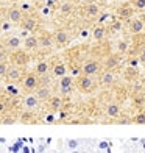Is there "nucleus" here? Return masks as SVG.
<instances>
[{
  "label": "nucleus",
  "mask_w": 145,
  "mask_h": 153,
  "mask_svg": "<svg viewBox=\"0 0 145 153\" xmlns=\"http://www.w3.org/2000/svg\"><path fill=\"white\" fill-rule=\"evenodd\" d=\"M52 75L55 78H63V76L67 75V66L64 61H56L52 66Z\"/></svg>",
  "instance_id": "obj_13"
},
{
  "label": "nucleus",
  "mask_w": 145,
  "mask_h": 153,
  "mask_svg": "<svg viewBox=\"0 0 145 153\" xmlns=\"http://www.w3.org/2000/svg\"><path fill=\"white\" fill-rule=\"evenodd\" d=\"M144 92H145V91H144Z\"/></svg>",
  "instance_id": "obj_48"
},
{
  "label": "nucleus",
  "mask_w": 145,
  "mask_h": 153,
  "mask_svg": "<svg viewBox=\"0 0 145 153\" xmlns=\"http://www.w3.org/2000/svg\"><path fill=\"white\" fill-rule=\"evenodd\" d=\"M39 39V47H42V48H52L53 44H55V39H53V34L50 33H47V31H42L38 36Z\"/></svg>",
  "instance_id": "obj_16"
},
{
  "label": "nucleus",
  "mask_w": 145,
  "mask_h": 153,
  "mask_svg": "<svg viewBox=\"0 0 145 153\" xmlns=\"http://www.w3.org/2000/svg\"><path fill=\"white\" fill-rule=\"evenodd\" d=\"M97 147H98V150L101 152V150H109V142L108 141H100L98 144H97Z\"/></svg>",
  "instance_id": "obj_34"
},
{
  "label": "nucleus",
  "mask_w": 145,
  "mask_h": 153,
  "mask_svg": "<svg viewBox=\"0 0 145 153\" xmlns=\"http://www.w3.org/2000/svg\"><path fill=\"white\" fill-rule=\"evenodd\" d=\"M45 120H47V122H53V120H55V116H53V114H48V116L45 117Z\"/></svg>",
  "instance_id": "obj_38"
},
{
  "label": "nucleus",
  "mask_w": 145,
  "mask_h": 153,
  "mask_svg": "<svg viewBox=\"0 0 145 153\" xmlns=\"http://www.w3.org/2000/svg\"><path fill=\"white\" fill-rule=\"evenodd\" d=\"M122 114V108L117 102H111L109 105L106 106V116L111 117V119H117V117H120Z\"/></svg>",
  "instance_id": "obj_17"
},
{
  "label": "nucleus",
  "mask_w": 145,
  "mask_h": 153,
  "mask_svg": "<svg viewBox=\"0 0 145 153\" xmlns=\"http://www.w3.org/2000/svg\"><path fill=\"white\" fill-rule=\"evenodd\" d=\"M108 36V27H105L103 24L97 25L95 28L92 30V39L95 42H101V41H105Z\"/></svg>",
  "instance_id": "obj_14"
},
{
  "label": "nucleus",
  "mask_w": 145,
  "mask_h": 153,
  "mask_svg": "<svg viewBox=\"0 0 145 153\" xmlns=\"http://www.w3.org/2000/svg\"><path fill=\"white\" fill-rule=\"evenodd\" d=\"M128 30L131 34H142L145 30V24L141 17H131L128 20Z\"/></svg>",
  "instance_id": "obj_9"
},
{
  "label": "nucleus",
  "mask_w": 145,
  "mask_h": 153,
  "mask_svg": "<svg viewBox=\"0 0 145 153\" xmlns=\"http://www.w3.org/2000/svg\"><path fill=\"white\" fill-rule=\"evenodd\" d=\"M83 152H84V150H81V149H78V150H72L70 153H83Z\"/></svg>",
  "instance_id": "obj_41"
},
{
  "label": "nucleus",
  "mask_w": 145,
  "mask_h": 153,
  "mask_svg": "<svg viewBox=\"0 0 145 153\" xmlns=\"http://www.w3.org/2000/svg\"><path fill=\"white\" fill-rule=\"evenodd\" d=\"M11 59H13V64H14V66H19V67L25 69L27 66L30 64L31 56H30V53H28V52H25V50H20V48H19V50H16L14 53H13Z\"/></svg>",
  "instance_id": "obj_5"
},
{
  "label": "nucleus",
  "mask_w": 145,
  "mask_h": 153,
  "mask_svg": "<svg viewBox=\"0 0 145 153\" xmlns=\"http://www.w3.org/2000/svg\"><path fill=\"white\" fill-rule=\"evenodd\" d=\"M61 105H63V100H61L59 95H52L50 99H48V108L52 111H58L61 108Z\"/></svg>",
  "instance_id": "obj_21"
},
{
  "label": "nucleus",
  "mask_w": 145,
  "mask_h": 153,
  "mask_svg": "<svg viewBox=\"0 0 145 153\" xmlns=\"http://www.w3.org/2000/svg\"><path fill=\"white\" fill-rule=\"evenodd\" d=\"M53 39H55V44L58 47H66L70 42V34H69V31L64 30V28H58L53 33Z\"/></svg>",
  "instance_id": "obj_8"
},
{
  "label": "nucleus",
  "mask_w": 145,
  "mask_h": 153,
  "mask_svg": "<svg viewBox=\"0 0 145 153\" xmlns=\"http://www.w3.org/2000/svg\"><path fill=\"white\" fill-rule=\"evenodd\" d=\"M139 61L142 62V64H145V45L142 47V50H141V53H139Z\"/></svg>",
  "instance_id": "obj_35"
},
{
  "label": "nucleus",
  "mask_w": 145,
  "mask_h": 153,
  "mask_svg": "<svg viewBox=\"0 0 145 153\" xmlns=\"http://www.w3.org/2000/svg\"><path fill=\"white\" fill-rule=\"evenodd\" d=\"M6 142V139L5 137H0V144H5Z\"/></svg>",
  "instance_id": "obj_43"
},
{
  "label": "nucleus",
  "mask_w": 145,
  "mask_h": 153,
  "mask_svg": "<svg viewBox=\"0 0 145 153\" xmlns=\"http://www.w3.org/2000/svg\"><path fill=\"white\" fill-rule=\"evenodd\" d=\"M22 83V89L24 91H36L39 88V75L36 72H27L24 80L20 81Z\"/></svg>",
  "instance_id": "obj_4"
},
{
  "label": "nucleus",
  "mask_w": 145,
  "mask_h": 153,
  "mask_svg": "<svg viewBox=\"0 0 145 153\" xmlns=\"http://www.w3.org/2000/svg\"><path fill=\"white\" fill-rule=\"evenodd\" d=\"M117 80L114 71H103L100 72V83L103 86H112Z\"/></svg>",
  "instance_id": "obj_15"
},
{
  "label": "nucleus",
  "mask_w": 145,
  "mask_h": 153,
  "mask_svg": "<svg viewBox=\"0 0 145 153\" xmlns=\"http://www.w3.org/2000/svg\"><path fill=\"white\" fill-rule=\"evenodd\" d=\"M50 71V61H38L36 66H34V72L39 76H44Z\"/></svg>",
  "instance_id": "obj_20"
},
{
  "label": "nucleus",
  "mask_w": 145,
  "mask_h": 153,
  "mask_svg": "<svg viewBox=\"0 0 145 153\" xmlns=\"http://www.w3.org/2000/svg\"><path fill=\"white\" fill-rule=\"evenodd\" d=\"M10 66L11 64L8 62V59L3 61V62H0V78H5V76H6V72H8Z\"/></svg>",
  "instance_id": "obj_29"
},
{
  "label": "nucleus",
  "mask_w": 145,
  "mask_h": 153,
  "mask_svg": "<svg viewBox=\"0 0 145 153\" xmlns=\"http://www.w3.org/2000/svg\"><path fill=\"white\" fill-rule=\"evenodd\" d=\"M5 89H6V92H8L10 95H17V94L20 92L19 89L16 88V85H10V83L6 85V88H5Z\"/></svg>",
  "instance_id": "obj_32"
},
{
  "label": "nucleus",
  "mask_w": 145,
  "mask_h": 153,
  "mask_svg": "<svg viewBox=\"0 0 145 153\" xmlns=\"http://www.w3.org/2000/svg\"><path fill=\"white\" fill-rule=\"evenodd\" d=\"M101 61H98L97 58H87L83 61V64H81V74L83 75H89V76H94L97 74H100L101 71Z\"/></svg>",
  "instance_id": "obj_1"
},
{
  "label": "nucleus",
  "mask_w": 145,
  "mask_h": 153,
  "mask_svg": "<svg viewBox=\"0 0 145 153\" xmlns=\"http://www.w3.org/2000/svg\"><path fill=\"white\" fill-rule=\"evenodd\" d=\"M38 150H39L41 153H44V150H45V144H41L39 147H38Z\"/></svg>",
  "instance_id": "obj_39"
},
{
  "label": "nucleus",
  "mask_w": 145,
  "mask_h": 153,
  "mask_svg": "<svg viewBox=\"0 0 145 153\" xmlns=\"http://www.w3.org/2000/svg\"><path fill=\"white\" fill-rule=\"evenodd\" d=\"M131 6L137 11H145V0H131Z\"/></svg>",
  "instance_id": "obj_28"
},
{
  "label": "nucleus",
  "mask_w": 145,
  "mask_h": 153,
  "mask_svg": "<svg viewBox=\"0 0 145 153\" xmlns=\"http://www.w3.org/2000/svg\"><path fill=\"white\" fill-rule=\"evenodd\" d=\"M84 16L89 17V19H95V17H100L101 14V8H100V5L98 3H95V2H87L84 5Z\"/></svg>",
  "instance_id": "obj_12"
},
{
  "label": "nucleus",
  "mask_w": 145,
  "mask_h": 153,
  "mask_svg": "<svg viewBox=\"0 0 145 153\" xmlns=\"http://www.w3.org/2000/svg\"><path fill=\"white\" fill-rule=\"evenodd\" d=\"M122 30V20H114V22L111 24V31L112 33H117V31H120Z\"/></svg>",
  "instance_id": "obj_33"
},
{
  "label": "nucleus",
  "mask_w": 145,
  "mask_h": 153,
  "mask_svg": "<svg viewBox=\"0 0 145 153\" xmlns=\"http://www.w3.org/2000/svg\"><path fill=\"white\" fill-rule=\"evenodd\" d=\"M0 94H2V91H0Z\"/></svg>",
  "instance_id": "obj_46"
},
{
  "label": "nucleus",
  "mask_w": 145,
  "mask_h": 153,
  "mask_svg": "<svg viewBox=\"0 0 145 153\" xmlns=\"http://www.w3.org/2000/svg\"><path fill=\"white\" fill-rule=\"evenodd\" d=\"M34 95H36L39 100H48V99L52 97V95H50V89H48L47 86L38 88V89H36V94H34Z\"/></svg>",
  "instance_id": "obj_23"
},
{
  "label": "nucleus",
  "mask_w": 145,
  "mask_h": 153,
  "mask_svg": "<svg viewBox=\"0 0 145 153\" xmlns=\"http://www.w3.org/2000/svg\"><path fill=\"white\" fill-rule=\"evenodd\" d=\"M133 122L137 123V125H145V113H137V114L134 116Z\"/></svg>",
  "instance_id": "obj_30"
},
{
  "label": "nucleus",
  "mask_w": 145,
  "mask_h": 153,
  "mask_svg": "<svg viewBox=\"0 0 145 153\" xmlns=\"http://www.w3.org/2000/svg\"><path fill=\"white\" fill-rule=\"evenodd\" d=\"M24 50H36L39 47V39L38 36H27L24 39Z\"/></svg>",
  "instance_id": "obj_19"
},
{
  "label": "nucleus",
  "mask_w": 145,
  "mask_h": 153,
  "mask_svg": "<svg viewBox=\"0 0 145 153\" xmlns=\"http://www.w3.org/2000/svg\"><path fill=\"white\" fill-rule=\"evenodd\" d=\"M73 86V76L70 75H66L63 78H59V91L61 89H69Z\"/></svg>",
  "instance_id": "obj_24"
},
{
  "label": "nucleus",
  "mask_w": 145,
  "mask_h": 153,
  "mask_svg": "<svg viewBox=\"0 0 145 153\" xmlns=\"http://www.w3.org/2000/svg\"><path fill=\"white\" fill-rule=\"evenodd\" d=\"M128 50V44L125 42V41H119V42H117V53H125Z\"/></svg>",
  "instance_id": "obj_31"
},
{
  "label": "nucleus",
  "mask_w": 145,
  "mask_h": 153,
  "mask_svg": "<svg viewBox=\"0 0 145 153\" xmlns=\"http://www.w3.org/2000/svg\"><path fill=\"white\" fill-rule=\"evenodd\" d=\"M136 76H139V72H137V69L129 66L127 71H125V78H127V80H134Z\"/></svg>",
  "instance_id": "obj_26"
},
{
  "label": "nucleus",
  "mask_w": 145,
  "mask_h": 153,
  "mask_svg": "<svg viewBox=\"0 0 145 153\" xmlns=\"http://www.w3.org/2000/svg\"><path fill=\"white\" fill-rule=\"evenodd\" d=\"M141 19L144 20V24H145V11H144V13H142V14H141Z\"/></svg>",
  "instance_id": "obj_42"
},
{
  "label": "nucleus",
  "mask_w": 145,
  "mask_h": 153,
  "mask_svg": "<svg viewBox=\"0 0 145 153\" xmlns=\"http://www.w3.org/2000/svg\"><path fill=\"white\" fill-rule=\"evenodd\" d=\"M39 105V99L34 94H30L24 99V106L25 108H36Z\"/></svg>",
  "instance_id": "obj_22"
},
{
  "label": "nucleus",
  "mask_w": 145,
  "mask_h": 153,
  "mask_svg": "<svg viewBox=\"0 0 145 153\" xmlns=\"http://www.w3.org/2000/svg\"><path fill=\"white\" fill-rule=\"evenodd\" d=\"M115 14H117V17H119L120 20H129L131 17H133V14H134V8L131 6V3H123V5H120L119 8H117Z\"/></svg>",
  "instance_id": "obj_11"
},
{
  "label": "nucleus",
  "mask_w": 145,
  "mask_h": 153,
  "mask_svg": "<svg viewBox=\"0 0 145 153\" xmlns=\"http://www.w3.org/2000/svg\"><path fill=\"white\" fill-rule=\"evenodd\" d=\"M83 153H92L91 150H84V152H83Z\"/></svg>",
  "instance_id": "obj_44"
},
{
  "label": "nucleus",
  "mask_w": 145,
  "mask_h": 153,
  "mask_svg": "<svg viewBox=\"0 0 145 153\" xmlns=\"http://www.w3.org/2000/svg\"><path fill=\"white\" fill-rule=\"evenodd\" d=\"M5 109H6L5 102H2V100H0V114H3V113H5Z\"/></svg>",
  "instance_id": "obj_37"
},
{
  "label": "nucleus",
  "mask_w": 145,
  "mask_h": 153,
  "mask_svg": "<svg viewBox=\"0 0 145 153\" xmlns=\"http://www.w3.org/2000/svg\"><path fill=\"white\" fill-rule=\"evenodd\" d=\"M6 17H8V22L10 24H14V25H20L22 24V20L25 19V14L24 11L19 8V6H11V8H8V11H6Z\"/></svg>",
  "instance_id": "obj_6"
},
{
  "label": "nucleus",
  "mask_w": 145,
  "mask_h": 153,
  "mask_svg": "<svg viewBox=\"0 0 145 153\" xmlns=\"http://www.w3.org/2000/svg\"><path fill=\"white\" fill-rule=\"evenodd\" d=\"M20 27H22L24 31H33V30H36V27H38V19L33 17V16H25Z\"/></svg>",
  "instance_id": "obj_18"
},
{
  "label": "nucleus",
  "mask_w": 145,
  "mask_h": 153,
  "mask_svg": "<svg viewBox=\"0 0 145 153\" xmlns=\"http://www.w3.org/2000/svg\"><path fill=\"white\" fill-rule=\"evenodd\" d=\"M66 145H67V149L70 150V152L72 150H78L81 147V141H80V139H67Z\"/></svg>",
  "instance_id": "obj_25"
},
{
  "label": "nucleus",
  "mask_w": 145,
  "mask_h": 153,
  "mask_svg": "<svg viewBox=\"0 0 145 153\" xmlns=\"http://www.w3.org/2000/svg\"><path fill=\"white\" fill-rule=\"evenodd\" d=\"M6 61V52H5V48L0 47V62H3Z\"/></svg>",
  "instance_id": "obj_36"
},
{
  "label": "nucleus",
  "mask_w": 145,
  "mask_h": 153,
  "mask_svg": "<svg viewBox=\"0 0 145 153\" xmlns=\"http://www.w3.org/2000/svg\"><path fill=\"white\" fill-rule=\"evenodd\" d=\"M72 10H73V5H72L70 2H64L63 5L59 6V11H61V14H64V16L70 14V13H72Z\"/></svg>",
  "instance_id": "obj_27"
},
{
  "label": "nucleus",
  "mask_w": 145,
  "mask_h": 153,
  "mask_svg": "<svg viewBox=\"0 0 145 153\" xmlns=\"http://www.w3.org/2000/svg\"><path fill=\"white\" fill-rule=\"evenodd\" d=\"M24 76H25V72H24L22 67L11 64L10 69H8V72H6L5 80H6V83H10V85H16V83L24 80Z\"/></svg>",
  "instance_id": "obj_3"
},
{
  "label": "nucleus",
  "mask_w": 145,
  "mask_h": 153,
  "mask_svg": "<svg viewBox=\"0 0 145 153\" xmlns=\"http://www.w3.org/2000/svg\"><path fill=\"white\" fill-rule=\"evenodd\" d=\"M0 2H5V0H0Z\"/></svg>",
  "instance_id": "obj_45"
},
{
  "label": "nucleus",
  "mask_w": 145,
  "mask_h": 153,
  "mask_svg": "<svg viewBox=\"0 0 145 153\" xmlns=\"http://www.w3.org/2000/svg\"><path fill=\"white\" fill-rule=\"evenodd\" d=\"M103 67L105 71H115L117 67L120 66V53H111L103 59Z\"/></svg>",
  "instance_id": "obj_7"
},
{
  "label": "nucleus",
  "mask_w": 145,
  "mask_h": 153,
  "mask_svg": "<svg viewBox=\"0 0 145 153\" xmlns=\"http://www.w3.org/2000/svg\"><path fill=\"white\" fill-rule=\"evenodd\" d=\"M98 153H101V152H98Z\"/></svg>",
  "instance_id": "obj_47"
},
{
  "label": "nucleus",
  "mask_w": 145,
  "mask_h": 153,
  "mask_svg": "<svg viewBox=\"0 0 145 153\" xmlns=\"http://www.w3.org/2000/svg\"><path fill=\"white\" fill-rule=\"evenodd\" d=\"M75 85H77V88H78L80 92H84V94L92 92L94 88H95V83H94V78H92V76L83 75V74L78 75V78H77V81H75Z\"/></svg>",
  "instance_id": "obj_2"
},
{
  "label": "nucleus",
  "mask_w": 145,
  "mask_h": 153,
  "mask_svg": "<svg viewBox=\"0 0 145 153\" xmlns=\"http://www.w3.org/2000/svg\"><path fill=\"white\" fill-rule=\"evenodd\" d=\"M66 117H67V113H61L59 114V119H66Z\"/></svg>",
  "instance_id": "obj_40"
},
{
  "label": "nucleus",
  "mask_w": 145,
  "mask_h": 153,
  "mask_svg": "<svg viewBox=\"0 0 145 153\" xmlns=\"http://www.w3.org/2000/svg\"><path fill=\"white\" fill-rule=\"evenodd\" d=\"M24 45V41L20 39L19 36H8L6 39H3V47L5 50H10V52H16L19 50L20 47Z\"/></svg>",
  "instance_id": "obj_10"
}]
</instances>
